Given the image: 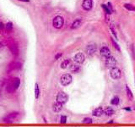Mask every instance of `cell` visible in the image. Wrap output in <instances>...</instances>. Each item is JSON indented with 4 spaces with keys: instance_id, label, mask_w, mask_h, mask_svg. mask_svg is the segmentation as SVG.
<instances>
[{
    "instance_id": "1",
    "label": "cell",
    "mask_w": 135,
    "mask_h": 127,
    "mask_svg": "<svg viewBox=\"0 0 135 127\" xmlns=\"http://www.w3.org/2000/svg\"><path fill=\"white\" fill-rule=\"evenodd\" d=\"M21 84V80L19 77H13L11 79L8 80L5 87H4V90L7 93L9 94H13L19 89Z\"/></svg>"
},
{
    "instance_id": "2",
    "label": "cell",
    "mask_w": 135,
    "mask_h": 127,
    "mask_svg": "<svg viewBox=\"0 0 135 127\" xmlns=\"http://www.w3.org/2000/svg\"><path fill=\"white\" fill-rule=\"evenodd\" d=\"M20 114V113L18 111H12L10 113H8L5 116L3 117L2 121H3V123L4 124H13L19 118Z\"/></svg>"
},
{
    "instance_id": "3",
    "label": "cell",
    "mask_w": 135,
    "mask_h": 127,
    "mask_svg": "<svg viewBox=\"0 0 135 127\" xmlns=\"http://www.w3.org/2000/svg\"><path fill=\"white\" fill-rule=\"evenodd\" d=\"M5 44L8 46L9 51L11 52L15 57H17L19 54H20V50H19V47L17 45V43H15V41L13 40L12 38H9V39H7L6 41H5Z\"/></svg>"
},
{
    "instance_id": "4",
    "label": "cell",
    "mask_w": 135,
    "mask_h": 127,
    "mask_svg": "<svg viewBox=\"0 0 135 127\" xmlns=\"http://www.w3.org/2000/svg\"><path fill=\"white\" fill-rule=\"evenodd\" d=\"M23 64L20 61H11L9 62L6 68V73L10 74L14 70H21Z\"/></svg>"
},
{
    "instance_id": "5",
    "label": "cell",
    "mask_w": 135,
    "mask_h": 127,
    "mask_svg": "<svg viewBox=\"0 0 135 127\" xmlns=\"http://www.w3.org/2000/svg\"><path fill=\"white\" fill-rule=\"evenodd\" d=\"M72 81H73V77H72L71 74H63V75H61L60 77V84H61L62 87H68L71 84Z\"/></svg>"
},
{
    "instance_id": "6",
    "label": "cell",
    "mask_w": 135,
    "mask_h": 127,
    "mask_svg": "<svg viewBox=\"0 0 135 127\" xmlns=\"http://www.w3.org/2000/svg\"><path fill=\"white\" fill-rule=\"evenodd\" d=\"M63 25H64V19L63 17L61 15H57L53 18L52 20V25L55 29H57V30H60L63 27Z\"/></svg>"
},
{
    "instance_id": "7",
    "label": "cell",
    "mask_w": 135,
    "mask_h": 127,
    "mask_svg": "<svg viewBox=\"0 0 135 127\" xmlns=\"http://www.w3.org/2000/svg\"><path fill=\"white\" fill-rule=\"evenodd\" d=\"M69 101V95L64 92H59L56 96V102L64 105Z\"/></svg>"
},
{
    "instance_id": "8",
    "label": "cell",
    "mask_w": 135,
    "mask_h": 127,
    "mask_svg": "<svg viewBox=\"0 0 135 127\" xmlns=\"http://www.w3.org/2000/svg\"><path fill=\"white\" fill-rule=\"evenodd\" d=\"M110 76L113 80H119L122 77V71L117 67H113L110 70Z\"/></svg>"
},
{
    "instance_id": "9",
    "label": "cell",
    "mask_w": 135,
    "mask_h": 127,
    "mask_svg": "<svg viewBox=\"0 0 135 127\" xmlns=\"http://www.w3.org/2000/svg\"><path fill=\"white\" fill-rule=\"evenodd\" d=\"M116 64H117V59H116L115 57L110 56L105 58V65H106L107 68H113V67H116Z\"/></svg>"
},
{
    "instance_id": "10",
    "label": "cell",
    "mask_w": 135,
    "mask_h": 127,
    "mask_svg": "<svg viewBox=\"0 0 135 127\" xmlns=\"http://www.w3.org/2000/svg\"><path fill=\"white\" fill-rule=\"evenodd\" d=\"M96 50H97V46L94 43H90L89 44H87V46H86L85 48V51L86 53H87V54L90 55V56L94 54L96 52Z\"/></svg>"
},
{
    "instance_id": "11",
    "label": "cell",
    "mask_w": 135,
    "mask_h": 127,
    "mask_svg": "<svg viewBox=\"0 0 135 127\" xmlns=\"http://www.w3.org/2000/svg\"><path fill=\"white\" fill-rule=\"evenodd\" d=\"M85 60V56L83 53H77V54L74 56V61L75 64H83Z\"/></svg>"
},
{
    "instance_id": "12",
    "label": "cell",
    "mask_w": 135,
    "mask_h": 127,
    "mask_svg": "<svg viewBox=\"0 0 135 127\" xmlns=\"http://www.w3.org/2000/svg\"><path fill=\"white\" fill-rule=\"evenodd\" d=\"M93 7V0H83L82 2V8L84 10L89 11Z\"/></svg>"
},
{
    "instance_id": "13",
    "label": "cell",
    "mask_w": 135,
    "mask_h": 127,
    "mask_svg": "<svg viewBox=\"0 0 135 127\" xmlns=\"http://www.w3.org/2000/svg\"><path fill=\"white\" fill-rule=\"evenodd\" d=\"M100 54H101V56H103L104 58L108 57L111 55V50L107 46L104 45V46H102L101 48V49H100Z\"/></svg>"
},
{
    "instance_id": "14",
    "label": "cell",
    "mask_w": 135,
    "mask_h": 127,
    "mask_svg": "<svg viewBox=\"0 0 135 127\" xmlns=\"http://www.w3.org/2000/svg\"><path fill=\"white\" fill-rule=\"evenodd\" d=\"M62 108H63V105L59 103H57V102H55V103L52 104V111L54 113L58 114V113L62 111Z\"/></svg>"
},
{
    "instance_id": "15",
    "label": "cell",
    "mask_w": 135,
    "mask_h": 127,
    "mask_svg": "<svg viewBox=\"0 0 135 127\" xmlns=\"http://www.w3.org/2000/svg\"><path fill=\"white\" fill-rule=\"evenodd\" d=\"M104 114V109L102 107H97L92 111V115L94 117H101Z\"/></svg>"
},
{
    "instance_id": "16",
    "label": "cell",
    "mask_w": 135,
    "mask_h": 127,
    "mask_svg": "<svg viewBox=\"0 0 135 127\" xmlns=\"http://www.w3.org/2000/svg\"><path fill=\"white\" fill-rule=\"evenodd\" d=\"M81 24H82V20L81 19H76V20H74L73 22H72V24L70 25V29L72 30H74V29H77V28H79V27L80 26Z\"/></svg>"
},
{
    "instance_id": "17",
    "label": "cell",
    "mask_w": 135,
    "mask_h": 127,
    "mask_svg": "<svg viewBox=\"0 0 135 127\" xmlns=\"http://www.w3.org/2000/svg\"><path fill=\"white\" fill-rule=\"evenodd\" d=\"M70 71L73 74H77L80 71V66L78 64H73L70 65Z\"/></svg>"
},
{
    "instance_id": "18",
    "label": "cell",
    "mask_w": 135,
    "mask_h": 127,
    "mask_svg": "<svg viewBox=\"0 0 135 127\" xmlns=\"http://www.w3.org/2000/svg\"><path fill=\"white\" fill-rule=\"evenodd\" d=\"M34 92H35V98L38 99L40 98L41 95V90H40V87H39L38 83H35V89H34Z\"/></svg>"
},
{
    "instance_id": "19",
    "label": "cell",
    "mask_w": 135,
    "mask_h": 127,
    "mask_svg": "<svg viewBox=\"0 0 135 127\" xmlns=\"http://www.w3.org/2000/svg\"><path fill=\"white\" fill-rule=\"evenodd\" d=\"M114 114H115V111L111 107H106L104 109V114L106 116H112Z\"/></svg>"
},
{
    "instance_id": "20",
    "label": "cell",
    "mask_w": 135,
    "mask_h": 127,
    "mask_svg": "<svg viewBox=\"0 0 135 127\" xmlns=\"http://www.w3.org/2000/svg\"><path fill=\"white\" fill-rule=\"evenodd\" d=\"M126 92H127V96L128 100H130V101L133 100V94H132L131 89H130V87L127 86V85H126Z\"/></svg>"
},
{
    "instance_id": "21",
    "label": "cell",
    "mask_w": 135,
    "mask_h": 127,
    "mask_svg": "<svg viewBox=\"0 0 135 127\" xmlns=\"http://www.w3.org/2000/svg\"><path fill=\"white\" fill-rule=\"evenodd\" d=\"M70 62L71 60L69 59H64L63 61L61 63V69H62V70H65V69H67L68 67H69V64H70Z\"/></svg>"
},
{
    "instance_id": "22",
    "label": "cell",
    "mask_w": 135,
    "mask_h": 127,
    "mask_svg": "<svg viewBox=\"0 0 135 127\" xmlns=\"http://www.w3.org/2000/svg\"><path fill=\"white\" fill-rule=\"evenodd\" d=\"M119 103H120V98L118 96H114L111 100V103L112 105H115V106H117L118 104H119Z\"/></svg>"
},
{
    "instance_id": "23",
    "label": "cell",
    "mask_w": 135,
    "mask_h": 127,
    "mask_svg": "<svg viewBox=\"0 0 135 127\" xmlns=\"http://www.w3.org/2000/svg\"><path fill=\"white\" fill-rule=\"evenodd\" d=\"M4 28H5V31L6 32L11 31H12V29H13V23L10 22V21L7 22L5 24V25H4Z\"/></svg>"
},
{
    "instance_id": "24",
    "label": "cell",
    "mask_w": 135,
    "mask_h": 127,
    "mask_svg": "<svg viewBox=\"0 0 135 127\" xmlns=\"http://www.w3.org/2000/svg\"><path fill=\"white\" fill-rule=\"evenodd\" d=\"M67 122H68V117H67V115H64V114L60 115L59 123L61 124H67Z\"/></svg>"
},
{
    "instance_id": "25",
    "label": "cell",
    "mask_w": 135,
    "mask_h": 127,
    "mask_svg": "<svg viewBox=\"0 0 135 127\" xmlns=\"http://www.w3.org/2000/svg\"><path fill=\"white\" fill-rule=\"evenodd\" d=\"M82 123L83 124H90L93 123V119H91V118L90 117H85L82 120Z\"/></svg>"
},
{
    "instance_id": "26",
    "label": "cell",
    "mask_w": 135,
    "mask_h": 127,
    "mask_svg": "<svg viewBox=\"0 0 135 127\" xmlns=\"http://www.w3.org/2000/svg\"><path fill=\"white\" fill-rule=\"evenodd\" d=\"M124 7L128 10H131V11H135V7L132 5L131 4H124Z\"/></svg>"
},
{
    "instance_id": "27",
    "label": "cell",
    "mask_w": 135,
    "mask_h": 127,
    "mask_svg": "<svg viewBox=\"0 0 135 127\" xmlns=\"http://www.w3.org/2000/svg\"><path fill=\"white\" fill-rule=\"evenodd\" d=\"M101 7L103 8V10H105V12H106V15H110V14H111V12L110 11V10L108 9V7H107V5H106V4H102Z\"/></svg>"
},
{
    "instance_id": "28",
    "label": "cell",
    "mask_w": 135,
    "mask_h": 127,
    "mask_svg": "<svg viewBox=\"0 0 135 127\" xmlns=\"http://www.w3.org/2000/svg\"><path fill=\"white\" fill-rule=\"evenodd\" d=\"M111 43H112L114 48H115L117 51H120V50H121V49H120V47H119V45H118L117 43V41H115V40H114L113 38H111Z\"/></svg>"
},
{
    "instance_id": "29",
    "label": "cell",
    "mask_w": 135,
    "mask_h": 127,
    "mask_svg": "<svg viewBox=\"0 0 135 127\" xmlns=\"http://www.w3.org/2000/svg\"><path fill=\"white\" fill-rule=\"evenodd\" d=\"M7 81H8V79H2L0 80V88H3L4 87H5Z\"/></svg>"
},
{
    "instance_id": "30",
    "label": "cell",
    "mask_w": 135,
    "mask_h": 127,
    "mask_svg": "<svg viewBox=\"0 0 135 127\" xmlns=\"http://www.w3.org/2000/svg\"><path fill=\"white\" fill-rule=\"evenodd\" d=\"M62 56V53H57V54L55 55V59L56 60H58Z\"/></svg>"
},
{
    "instance_id": "31",
    "label": "cell",
    "mask_w": 135,
    "mask_h": 127,
    "mask_svg": "<svg viewBox=\"0 0 135 127\" xmlns=\"http://www.w3.org/2000/svg\"><path fill=\"white\" fill-rule=\"evenodd\" d=\"M111 31H112V34L114 35V36H115V38L116 39H117V33H116V31H115V30H114L112 27H111Z\"/></svg>"
},
{
    "instance_id": "32",
    "label": "cell",
    "mask_w": 135,
    "mask_h": 127,
    "mask_svg": "<svg viewBox=\"0 0 135 127\" xmlns=\"http://www.w3.org/2000/svg\"><path fill=\"white\" fill-rule=\"evenodd\" d=\"M107 7H108V9H109V10H110L111 12L112 13L113 9H112V6H111V3H108V4H107Z\"/></svg>"
},
{
    "instance_id": "33",
    "label": "cell",
    "mask_w": 135,
    "mask_h": 127,
    "mask_svg": "<svg viewBox=\"0 0 135 127\" xmlns=\"http://www.w3.org/2000/svg\"><path fill=\"white\" fill-rule=\"evenodd\" d=\"M4 25L3 24V22L0 21V30H1L2 28H4Z\"/></svg>"
},
{
    "instance_id": "34",
    "label": "cell",
    "mask_w": 135,
    "mask_h": 127,
    "mask_svg": "<svg viewBox=\"0 0 135 127\" xmlns=\"http://www.w3.org/2000/svg\"><path fill=\"white\" fill-rule=\"evenodd\" d=\"M42 119H43V122H44L45 124L47 123V120H46V118L44 117V116H42Z\"/></svg>"
},
{
    "instance_id": "35",
    "label": "cell",
    "mask_w": 135,
    "mask_h": 127,
    "mask_svg": "<svg viewBox=\"0 0 135 127\" xmlns=\"http://www.w3.org/2000/svg\"><path fill=\"white\" fill-rule=\"evenodd\" d=\"M124 109L127 111H131V108H124Z\"/></svg>"
},
{
    "instance_id": "36",
    "label": "cell",
    "mask_w": 135,
    "mask_h": 127,
    "mask_svg": "<svg viewBox=\"0 0 135 127\" xmlns=\"http://www.w3.org/2000/svg\"><path fill=\"white\" fill-rule=\"evenodd\" d=\"M18 1H20V2H30V0H18Z\"/></svg>"
},
{
    "instance_id": "37",
    "label": "cell",
    "mask_w": 135,
    "mask_h": 127,
    "mask_svg": "<svg viewBox=\"0 0 135 127\" xmlns=\"http://www.w3.org/2000/svg\"><path fill=\"white\" fill-rule=\"evenodd\" d=\"M113 123H114V121L113 120H111V121H109L107 124H113Z\"/></svg>"
},
{
    "instance_id": "38",
    "label": "cell",
    "mask_w": 135,
    "mask_h": 127,
    "mask_svg": "<svg viewBox=\"0 0 135 127\" xmlns=\"http://www.w3.org/2000/svg\"><path fill=\"white\" fill-rule=\"evenodd\" d=\"M2 47H3V43H0V48H1Z\"/></svg>"
},
{
    "instance_id": "39",
    "label": "cell",
    "mask_w": 135,
    "mask_h": 127,
    "mask_svg": "<svg viewBox=\"0 0 135 127\" xmlns=\"http://www.w3.org/2000/svg\"><path fill=\"white\" fill-rule=\"evenodd\" d=\"M0 98H1V88H0Z\"/></svg>"
},
{
    "instance_id": "40",
    "label": "cell",
    "mask_w": 135,
    "mask_h": 127,
    "mask_svg": "<svg viewBox=\"0 0 135 127\" xmlns=\"http://www.w3.org/2000/svg\"><path fill=\"white\" fill-rule=\"evenodd\" d=\"M4 127H7V126H4Z\"/></svg>"
},
{
    "instance_id": "41",
    "label": "cell",
    "mask_w": 135,
    "mask_h": 127,
    "mask_svg": "<svg viewBox=\"0 0 135 127\" xmlns=\"http://www.w3.org/2000/svg\"><path fill=\"white\" fill-rule=\"evenodd\" d=\"M134 109H135V108H134Z\"/></svg>"
}]
</instances>
